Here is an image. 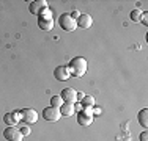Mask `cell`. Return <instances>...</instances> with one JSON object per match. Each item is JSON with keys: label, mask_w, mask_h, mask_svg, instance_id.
Here are the masks:
<instances>
[{"label": "cell", "mask_w": 148, "mask_h": 141, "mask_svg": "<svg viewBox=\"0 0 148 141\" xmlns=\"http://www.w3.org/2000/svg\"><path fill=\"white\" fill-rule=\"evenodd\" d=\"M76 24H77V27H79V28L88 30V28L93 25V17H91L90 14H80V16L77 17Z\"/></svg>", "instance_id": "obj_9"}, {"label": "cell", "mask_w": 148, "mask_h": 141, "mask_svg": "<svg viewBox=\"0 0 148 141\" xmlns=\"http://www.w3.org/2000/svg\"><path fill=\"white\" fill-rule=\"evenodd\" d=\"M22 119V115H21V111H13V113H6L5 116H3V121H5V124L8 127H14L17 124V121H21Z\"/></svg>", "instance_id": "obj_8"}, {"label": "cell", "mask_w": 148, "mask_h": 141, "mask_svg": "<svg viewBox=\"0 0 148 141\" xmlns=\"http://www.w3.org/2000/svg\"><path fill=\"white\" fill-rule=\"evenodd\" d=\"M43 118L49 122H57L60 118H62V113H60V108H55V107H46L43 110Z\"/></svg>", "instance_id": "obj_3"}, {"label": "cell", "mask_w": 148, "mask_h": 141, "mask_svg": "<svg viewBox=\"0 0 148 141\" xmlns=\"http://www.w3.org/2000/svg\"><path fill=\"white\" fill-rule=\"evenodd\" d=\"M137 119H139V124L142 125L143 129H147V127H148V110H147V108H143V110L139 111Z\"/></svg>", "instance_id": "obj_14"}, {"label": "cell", "mask_w": 148, "mask_h": 141, "mask_svg": "<svg viewBox=\"0 0 148 141\" xmlns=\"http://www.w3.org/2000/svg\"><path fill=\"white\" fill-rule=\"evenodd\" d=\"M87 60L84 56H76L69 61L68 64V70H69V75H74V77H82L84 74L87 72Z\"/></svg>", "instance_id": "obj_1"}, {"label": "cell", "mask_w": 148, "mask_h": 141, "mask_svg": "<svg viewBox=\"0 0 148 141\" xmlns=\"http://www.w3.org/2000/svg\"><path fill=\"white\" fill-rule=\"evenodd\" d=\"M21 115H22V119L27 124H33V122L38 121V113L35 111L33 108H24V110L21 111Z\"/></svg>", "instance_id": "obj_10"}, {"label": "cell", "mask_w": 148, "mask_h": 141, "mask_svg": "<svg viewBox=\"0 0 148 141\" xmlns=\"http://www.w3.org/2000/svg\"><path fill=\"white\" fill-rule=\"evenodd\" d=\"M147 140H148V133L142 132V133H140V141H147Z\"/></svg>", "instance_id": "obj_20"}, {"label": "cell", "mask_w": 148, "mask_h": 141, "mask_svg": "<svg viewBox=\"0 0 148 141\" xmlns=\"http://www.w3.org/2000/svg\"><path fill=\"white\" fill-rule=\"evenodd\" d=\"M60 97L63 99L65 104H74L77 100V91L74 88H65L62 91V94H60Z\"/></svg>", "instance_id": "obj_6"}, {"label": "cell", "mask_w": 148, "mask_h": 141, "mask_svg": "<svg viewBox=\"0 0 148 141\" xmlns=\"http://www.w3.org/2000/svg\"><path fill=\"white\" fill-rule=\"evenodd\" d=\"M58 24L65 31H73V30H76V27H77L76 19H73L69 13H63L62 16L58 17Z\"/></svg>", "instance_id": "obj_2"}, {"label": "cell", "mask_w": 148, "mask_h": 141, "mask_svg": "<svg viewBox=\"0 0 148 141\" xmlns=\"http://www.w3.org/2000/svg\"><path fill=\"white\" fill-rule=\"evenodd\" d=\"M129 17H131L132 22H140V19H142V11H140L139 8H137V9H132V11L129 13Z\"/></svg>", "instance_id": "obj_16"}, {"label": "cell", "mask_w": 148, "mask_h": 141, "mask_svg": "<svg viewBox=\"0 0 148 141\" xmlns=\"http://www.w3.org/2000/svg\"><path fill=\"white\" fill-rule=\"evenodd\" d=\"M38 27L44 31H49L54 28V20L52 17H38Z\"/></svg>", "instance_id": "obj_12"}, {"label": "cell", "mask_w": 148, "mask_h": 141, "mask_svg": "<svg viewBox=\"0 0 148 141\" xmlns=\"http://www.w3.org/2000/svg\"><path fill=\"white\" fill-rule=\"evenodd\" d=\"M46 8H47V2H46V0H35V2H32L30 6H29L30 13L35 14V16H40Z\"/></svg>", "instance_id": "obj_7"}, {"label": "cell", "mask_w": 148, "mask_h": 141, "mask_svg": "<svg viewBox=\"0 0 148 141\" xmlns=\"http://www.w3.org/2000/svg\"><path fill=\"white\" fill-rule=\"evenodd\" d=\"M60 113H62V116H73L74 113H76V107H74V104H63L62 107H60Z\"/></svg>", "instance_id": "obj_13"}, {"label": "cell", "mask_w": 148, "mask_h": 141, "mask_svg": "<svg viewBox=\"0 0 148 141\" xmlns=\"http://www.w3.org/2000/svg\"><path fill=\"white\" fill-rule=\"evenodd\" d=\"M3 136H5L6 141H22V133H21L19 129L16 127H8V129L3 130Z\"/></svg>", "instance_id": "obj_5"}, {"label": "cell", "mask_w": 148, "mask_h": 141, "mask_svg": "<svg viewBox=\"0 0 148 141\" xmlns=\"http://www.w3.org/2000/svg\"><path fill=\"white\" fill-rule=\"evenodd\" d=\"M51 105H52V107H55V108H60L63 105V99L60 96H52L51 97Z\"/></svg>", "instance_id": "obj_17"}, {"label": "cell", "mask_w": 148, "mask_h": 141, "mask_svg": "<svg viewBox=\"0 0 148 141\" xmlns=\"http://www.w3.org/2000/svg\"><path fill=\"white\" fill-rule=\"evenodd\" d=\"M140 20H142L145 25H148V14L147 13H142V19H140Z\"/></svg>", "instance_id": "obj_19"}, {"label": "cell", "mask_w": 148, "mask_h": 141, "mask_svg": "<svg viewBox=\"0 0 148 141\" xmlns=\"http://www.w3.org/2000/svg\"><path fill=\"white\" fill-rule=\"evenodd\" d=\"M82 105H84V108L95 107V99H93V96H84L82 97Z\"/></svg>", "instance_id": "obj_15"}, {"label": "cell", "mask_w": 148, "mask_h": 141, "mask_svg": "<svg viewBox=\"0 0 148 141\" xmlns=\"http://www.w3.org/2000/svg\"><path fill=\"white\" fill-rule=\"evenodd\" d=\"M69 14H71V17H73V19H77V17L80 16V13H79V11H73V13H69Z\"/></svg>", "instance_id": "obj_21"}, {"label": "cell", "mask_w": 148, "mask_h": 141, "mask_svg": "<svg viewBox=\"0 0 148 141\" xmlns=\"http://www.w3.org/2000/svg\"><path fill=\"white\" fill-rule=\"evenodd\" d=\"M19 130H21V133H22V136H29V135H30V132H32L29 125H24V127H21Z\"/></svg>", "instance_id": "obj_18"}, {"label": "cell", "mask_w": 148, "mask_h": 141, "mask_svg": "<svg viewBox=\"0 0 148 141\" xmlns=\"http://www.w3.org/2000/svg\"><path fill=\"white\" fill-rule=\"evenodd\" d=\"M93 113H91L90 108H84L82 111H79V115H77V122H79V125H84V127H88L91 125V122H93Z\"/></svg>", "instance_id": "obj_4"}, {"label": "cell", "mask_w": 148, "mask_h": 141, "mask_svg": "<svg viewBox=\"0 0 148 141\" xmlns=\"http://www.w3.org/2000/svg\"><path fill=\"white\" fill-rule=\"evenodd\" d=\"M54 77L58 80V82H65V80L69 79V70L68 66H57L54 70Z\"/></svg>", "instance_id": "obj_11"}]
</instances>
